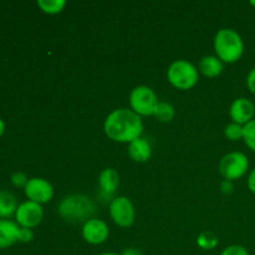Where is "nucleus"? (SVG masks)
<instances>
[{
	"label": "nucleus",
	"instance_id": "f257e3e1",
	"mask_svg": "<svg viewBox=\"0 0 255 255\" xmlns=\"http://www.w3.org/2000/svg\"><path fill=\"white\" fill-rule=\"evenodd\" d=\"M104 131L110 139L119 143H131L142 137L143 122L131 109H117L107 115Z\"/></svg>",
	"mask_w": 255,
	"mask_h": 255
},
{
	"label": "nucleus",
	"instance_id": "f03ea898",
	"mask_svg": "<svg viewBox=\"0 0 255 255\" xmlns=\"http://www.w3.org/2000/svg\"><path fill=\"white\" fill-rule=\"evenodd\" d=\"M57 213L69 223H86L89 219L95 218L96 204L86 194H67L60 201Z\"/></svg>",
	"mask_w": 255,
	"mask_h": 255
},
{
	"label": "nucleus",
	"instance_id": "7ed1b4c3",
	"mask_svg": "<svg viewBox=\"0 0 255 255\" xmlns=\"http://www.w3.org/2000/svg\"><path fill=\"white\" fill-rule=\"evenodd\" d=\"M213 47L216 56L223 64H236L244 54L243 37L233 29L218 30L213 40Z\"/></svg>",
	"mask_w": 255,
	"mask_h": 255
},
{
	"label": "nucleus",
	"instance_id": "20e7f679",
	"mask_svg": "<svg viewBox=\"0 0 255 255\" xmlns=\"http://www.w3.org/2000/svg\"><path fill=\"white\" fill-rule=\"evenodd\" d=\"M167 80L174 89L187 91L198 84L199 71L188 60H176L167 70Z\"/></svg>",
	"mask_w": 255,
	"mask_h": 255
},
{
	"label": "nucleus",
	"instance_id": "39448f33",
	"mask_svg": "<svg viewBox=\"0 0 255 255\" xmlns=\"http://www.w3.org/2000/svg\"><path fill=\"white\" fill-rule=\"evenodd\" d=\"M158 102L156 92L146 85L136 86L129 94V106L139 117L153 116Z\"/></svg>",
	"mask_w": 255,
	"mask_h": 255
},
{
	"label": "nucleus",
	"instance_id": "423d86ee",
	"mask_svg": "<svg viewBox=\"0 0 255 255\" xmlns=\"http://www.w3.org/2000/svg\"><path fill=\"white\" fill-rule=\"evenodd\" d=\"M249 169V159L243 152H229L222 157L219 162V172L226 181L234 182L247 174Z\"/></svg>",
	"mask_w": 255,
	"mask_h": 255
},
{
	"label": "nucleus",
	"instance_id": "0eeeda50",
	"mask_svg": "<svg viewBox=\"0 0 255 255\" xmlns=\"http://www.w3.org/2000/svg\"><path fill=\"white\" fill-rule=\"evenodd\" d=\"M110 217L120 228H129L136 219L134 206L129 198L125 196L115 197L109 206Z\"/></svg>",
	"mask_w": 255,
	"mask_h": 255
},
{
	"label": "nucleus",
	"instance_id": "6e6552de",
	"mask_svg": "<svg viewBox=\"0 0 255 255\" xmlns=\"http://www.w3.org/2000/svg\"><path fill=\"white\" fill-rule=\"evenodd\" d=\"M14 217L15 222L19 224V227L32 229L41 223L42 218H44V209H42L41 204L26 201L19 204Z\"/></svg>",
	"mask_w": 255,
	"mask_h": 255
},
{
	"label": "nucleus",
	"instance_id": "1a4fd4ad",
	"mask_svg": "<svg viewBox=\"0 0 255 255\" xmlns=\"http://www.w3.org/2000/svg\"><path fill=\"white\" fill-rule=\"evenodd\" d=\"M24 193L29 201L39 204L49 203L54 198V187L49 181L40 177H34L27 181L24 188Z\"/></svg>",
	"mask_w": 255,
	"mask_h": 255
},
{
	"label": "nucleus",
	"instance_id": "9d476101",
	"mask_svg": "<svg viewBox=\"0 0 255 255\" xmlns=\"http://www.w3.org/2000/svg\"><path fill=\"white\" fill-rule=\"evenodd\" d=\"M82 238L91 246H101L109 239L110 228L105 221L100 218H91L82 224Z\"/></svg>",
	"mask_w": 255,
	"mask_h": 255
},
{
	"label": "nucleus",
	"instance_id": "9b49d317",
	"mask_svg": "<svg viewBox=\"0 0 255 255\" xmlns=\"http://www.w3.org/2000/svg\"><path fill=\"white\" fill-rule=\"evenodd\" d=\"M229 116L232 121L236 124L246 126L248 122L254 120L255 116V106L253 102L247 97H239L236 99L231 105L229 109Z\"/></svg>",
	"mask_w": 255,
	"mask_h": 255
},
{
	"label": "nucleus",
	"instance_id": "f8f14e48",
	"mask_svg": "<svg viewBox=\"0 0 255 255\" xmlns=\"http://www.w3.org/2000/svg\"><path fill=\"white\" fill-rule=\"evenodd\" d=\"M20 227L16 222L0 219V249H6L19 242Z\"/></svg>",
	"mask_w": 255,
	"mask_h": 255
},
{
	"label": "nucleus",
	"instance_id": "ddd939ff",
	"mask_svg": "<svg viewBox=\"0 0 255 255\" xmlns=\"http://www.w3.org/2000/svg\"><path fill=\"white\" fill-rule=\"evenodd\" d=\"M99 186L101 196L112 197L120 186V174L114 168L102 169L99 176Z\"/></svg>",
	"mask_w": 255,
	"mask_h": 255
},
{
	"label": "nucleus",
	"instance_id": "4468645a",
	"mask_svg": "<svg viewBox=\"0 0 255 255\" xmlns=\"http://www.w3.org/2000/svg\"><path fill=\"white\" fill-rule=\"evenodd\" d=\"M128 156L137 163H144L148 161L152 156V147L148 139L139 137L128 143Z\"/></svg>",
	"mask_w": 255,
	"mask_h": 255
},
{
	"label": "nucleus",
	"instance_id": "2eb2a0df",
	"mask_svg": "<svg viewBox=\"0 0 255 255\" xmlns=\"http://www.w3.org/2000/svg\"><path fill=\"white\" fill-rule=\"evenodd\" d=\"M224 64L216 56V55H207L203 56L199 61L198 71L208 79L218 77L223 72Z\"/></svg>",
	"mask_w": 255,
	"mask_h": 255
},
{
	"label": "nucleus",
	"instance_id": "dca6fc26",
	"mask_svg": "<svg viewBox=\"0 0 255 255\" xmlns=\"http://www.w3.org/2000/svg\"><path fill=\"white\" fill-rule=\"evenodd\" d=\"M17 207L14 194L7 191H0V218L7 219L15 216Z\"/></svg>",
	"mask_w": 255,
	"mask_h": 255
},
{
	"label": "nucleus",
	"instance_id": "f3484780",
	"mask_svg": "<svg viewBox=\"0 0 255 255\" xmlns=\"http://www.w3.org/2000/svg\"><path fill=\"white\" fill-rule=\"evenodd\" d=\"M153 116L156 117L157 121L167 124V122H171L174 119V116H176V109L169 102L159 101L156 110H154Z\"/></svg>",
	"mask_w": 255,
	"mask_h": 255
},
{
	"label": "nucleus",
	"instance_id": "a211bd4d",
	"mask_svg": "<svg viewBox=\"0 0 255 255\" xmlns=\"http://www.w3.org/2000/svg\"><path fill=\"white\" fill-rule=\"evenodd\" d=\"M36 4L40 7V10L45 14L56 15L60 14L65 9L67 2L65 0H39Z\"/></svg>",
	"mask_w": 255,
	"mask_h": 255
},
{
	"label": "nucleus",
	"instance_id": "6ab92c4d",
	"mask_svg": "<svg viewBox=\"0 0 255 255\" xmlns=\"http://www.w3.org/2000/svg\"><path fill=\"white\" fill-rule=\"evenodd\" d=\"M197 244L203 251H213V249H216L218 247L219 238L213 232L207 231L199 234L198 238H197Z\"/></svg>",
	"mask_w": 255,
	"mask_h": 255
},
{
	"label": "nucleus",
	"instance_id": "aec40b11",
	"mask_svg": "<svg viewBox=\"0 0 255 255\" xmlns=\"http://www.w3.org/2000/svg\"><path fill=\"white\" fill-rule=\"evenodd\" d=\"M244 134V126L242 125L236 124V122H232L228 124L224 127V136L226 138H228L229 141H239V139H243Z\"/></svg>",
	"mask_w": 255,
	"mask_h": 255
},
{
	"label": "nucleus",
	"instance_id": "412c9836",
	"mask_svg": "<svg viewBox=\"0 0 255 255\" xmlns=\"http://www.w3.org/2000/svg\"><path fill=\"white\" fill-rule=\"evenodd\" d=\"M243 141L251 151L255 152V119L244 126Z\"/></svg>",
	"mask_w": 255,
	"mask_h": 255
},
{
	"label": "nucleus",
	"instance_id": "4be33fe9",
	"mask_svg": "<svg viewBox=\"0 0 255 255\" xmlns=\"http://www.w3.org/2000/svg\"><path fill=\"white\" fill-rule=\"evenodd\" d=\"M219 255H251V254H249L248 249H247L246 247L239 246V244H233V246H229L227 247V248H224Z\"/></svg>",
	"mask_w": 255,
	"mask_h": 255
},
{
	"label": "nucleus",
	"instance_id": "5701e85b",
	"mask_svg": "<svg viewBox=\"0 0 255 255\" xmlns=\"http://www.w3.org/2000/svg\"><path fill=\"white\" fill-rule=\"evenodd\" d=\"M10 181H11L12 186L17 187V188H25L29 179H27V177L22 172H15L10 177Z\"/></svg>",
	"mask_w": 255,
	"mask_h": 255
},
{
	"label": "nucleus",
	"instance_id": "b1692460",
	"mask_svg": "<svg viewBox=\"0 0 255 255\" xmlns=\"http://www.w3.org/2000/svg\"><path fill=\"white\" fill-rule=\"evenodd\" d=\"M34 239V232L29 228H21L19 232V242L20 243H30Z\"/></svg>",
	"mask_w": 255,
	"mask_h": 255
},
{
	"label": "nucleus",
	"instance_id": "393cba45",
	"mask_svg": "<svg viewBox=\"0 0 255 255\" xmlns=\"http://www.w3.org/2000/svg\"><path fill=\"white\" fill-rule=\"evenodd\" d=\"M247 87L251 94L255 95V66L247 75Z\"/></svg>",
	"mask_w": 255,
	"mask_h": 255
},
{
	"label": "nucleus",
	"instance_id": "a878e982",
	"mask_svg": "<svg viewBox=\"0 0 255 255\" xmlns=\"http://www.w3.org/2000/svg\"><path fill=\"white\" fill-rule=\"evenodd\" d=\"M247 184H248L249 191H251L253 194H255V168L252 169L251 173H249Z\"/></svg>",
	"mask_w": 255,
	"mask_h": 255
},
{
	"label": "nucleus",
	"instance_id": "bb28decb",
	"mask_svg": "<svg viewBox=\"0 0 255 255\" xmlns=\"http://www.w3.org/2000/svg\"><path fill=\"white\" fill-rule=\"evenodd\" d=\"M233 188H234L233 182L226 181V179H224L223 183H222V187H221L222 192H223L224 194H231L232 192H233Z\"/></svg>",
	"mask_w": 255,
	"mask_h": 255
},
{
	"label": "nucleus",
	"instance_id": "cd10ccee",
	"mask_svg": "<svg viewBox=\"0 0 255 255\" xmlns=\"http://www.w3.org/2000/svg\"><path fill=\"white\" fill-rule=\"evenodd\" d=\"M121 255H142L141 252L136 248H127Z\"/></svg>",
	"mask_w": 255,
	"mask_h": 255
},
{
	"label": "nucleus",
	"instance_id": "c85d7f7f",
	"mask_svg": "<svg viewBox=\"0 0 255 255\" xmlns=\"http://www.w3.org/2000/svg\"><path fill=\"white\" fill-rule=\"evenodd\" d=\"M4 132H5V124H4V121L0 119V137L4 134Z\"/></svg>",
	"mask_w": 255,
	"mask_h": 255
},
{
	"label": "nucleus",
	"instance_id": "c756f323",
	"mask_svg": "<svg viewBox=\"0 0 255 255\" xmlns=\"http://www.w3.org/2000/svg\"><path fill=\"white\" fill-rule=\"evenodd\" d=\"M99 255H121V254L114 253V252H106V253H101V254H99Z\"/></svg>",
	"mask_w": 255,
	"mask_h": 255
},
{
	"label": "nucleus",
	"instance_id": "7c9ffc66",
	"mask_svg": "<svg viewBox=\"0 0 255 255\" xmlns=\"http://www.w3.org/2000/svg\"><path fill=\"white\" fill-rule=\"evenodd\" d=\"M251 5H252V6H253V7H255V0H252Z\"/></svg>",
	"mask_w": 255,
	"mask_h": 255
}]
</instances>
